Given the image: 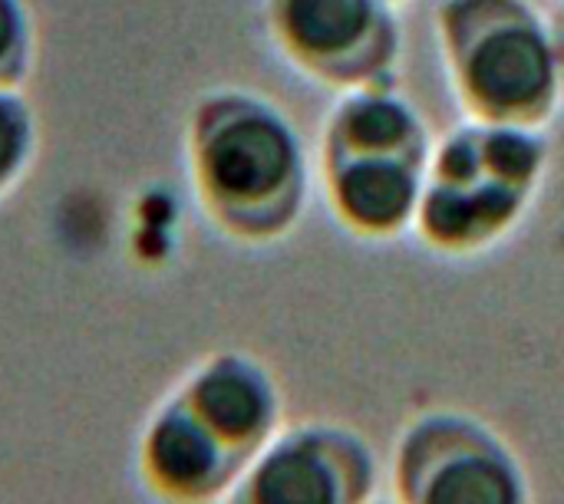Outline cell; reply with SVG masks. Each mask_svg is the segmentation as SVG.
Returning <instances> with one entry per match:
<instances>
[{
	"instance_id": "1",
	"label": "cell",
	"mask_w": 564,
	"mask_h": 504,
	"mask_svg": "<svg viewBox=\"0 0 564 504\" xmlns=\"http://www.w3.org/2000/svg\"><path fill=\"white\" fill-rule=\"evenodd\" d=\"M185 168L205 218L235 241L281 238L304 205V149L258 92L212 89L185 122Z\"/></svg>"
},
{
	"instance_id": "2",
	"label": "cell",
	"mask_w": 564,
	"mask_h": 504,
	"mask_svg": "<svg viewBox=\"0 0 564 504\" xmlns=\"http://www.w3.org/2000/svg\"><path fill=\"white\" fill-rule=\"evenodd\" d=\"M440 26L456 92L482 122L529 125L549 116L562 59L525 0H446Z\"/></svg>"
},
{
	"instance_id": "3",
	"label": "cell",
	"mask_w": 564,
	"mask_h": 504,
	"mask_svg": "<svg viewBox=\"0 0 564 504\" xmlns=\"http://www.w3.org/2000/svg\"><path fill=\"white\" fill-rule=\"evenodd\" d=\"M393 482L397 504H532L516 449L486 423L449 409L403 429Z\"/></svg>"
},
{
	"instance_id": "4",
	"label": "cell",
	"mask_w": 564,
	"mask_h": 504,
	"mask_svg": "<svg viewBox=\"0 0 564 504\" xmlns=\"http://www.w3.org/2000/svg\"><path fill=\"white\" fill-rule=\"evenodd\" d=\"M377 459L364 436L334 423L278 429L238 472L225 504H370Z\"/></svg>"
},
{
	"instance_id": "5",
	"label": "cell",
	"mask_w": 564,
	"mask_h": 504,
	"mask_svg": "<svg viewBox=\"0 0 564 504\" xmlns=\"http://www.w3.org/2000/svg\"><path fill=\"white\" fill-rule=\"evenodd\" d=\"M268 26L294 66L330 83L364 79L397 50L383 0H268Z\"/></svg>"
},
{
	"instance_id": "6",
	"label": "cell",
	"mask_w": 564,
	"mask_h": 504,
	"mask_svg": "<svg viewBox=\"0 0 564 504\" xmlns=\"http://www.w3.org/2000/svg\"><path fill=\"white\" fill-rule=\"evenodd\" d=\"M135 465L162 502L208 504L225 502L245 459L172 393L149 413L135 442Z\"/></svg>"
},
{
	"instance_id": "7",
	"label": "cell",
	"mask_w": 564,
	"mask_h": 504,
	"mask_svg": "<svg viewBox=\"0 0 564 504\" xmlns=\"http://www.w3.org/2000/svg\"><path fill=\"white\" fill-rule=\"evenodd\" d=\"M175 393L245 462L281 429L278 383L248 353L225 350L198 360Z\"/></svg>"
},
{
	"instance_id": "8",
	"label": "cell",
	"mask_w": 564,
	"mask_h": 504,
	"mask_svg": "<svg viewBox=\"0 0 564 504\" xmlns=\"http://www.w3.org/2000/svg\"><path fill=\"white\" fill-rule=\"evenodd\" d=\"M334 211L360 234H397L416 221L420 165L390 155H357L327 165Z\"/></svg>"
},
{
	"instance_id": "9",
	"label": "cell",
	"mask_w": 564,
	"mask_h": 504,
	"mask_svg": "<svg viewBox=\"0 0 564 504\" xmlns=\"http://www.w3.org/2000/svg\"><path fill=\"white\" fill-rule=\"evenodd\" d=\"M529 191L509 182L479 175L430 185L416 208L423 238L443 251H476L516 224Z\"/></svg>"
},
{
	"instance_id": "10",
	"label": "cell",
	"mask_w": 564,
	"mask_h": 504,
	"mask_svg": "<svg viewBox=\"0 0 564 504\" xmlns=\"http://www.w3.org/2000/svg\"><path fill=\"white\" fill-rule=\"evenodd\" d=\"M357 155H390L423 165L426 132L410 102L390 92H354L330 119L324 162H344Z\"/></svg>"
},
{
	"instance_id": "11",
	"label": "cell",
	"mask_w": 564,
	"mask_h": 504,
	"mask_svg": "<svg viewBox=\"0 0 564 504\" xmlns=\"http://www.w3.org/2000/svg\"><path fill=\"white\" fill-rule=\"evenodd\" d=\"M40 149V122L23 89H0V198L30 172Z\"/></svg>"
},
{
	"instance_id": "12",
	"label": "cell",
	"mask_w": 564,
	"mask_h": 504,
	"mask_svg": "<svg viewBox=\"0 0 564 504\" xmlns=\"http://www.w3.org/2000/svg\"><path fill=\"white\" fill-rule=\"evenodd\" d=\"M36 66V23L26 0H0V89H23Z\"/></svg>"
},
{
	"instance_id": "13",
	"label": "cell",
	"mask_w": 564,
	"mask_h": 504,
	"mask_svg": "<svg viewBox=\"0 0 564 504\" xmlns=\"http://www.w3.org/2000/svg\"><path fill=\"white\" fill-rule=\"evenodd\" d=\"M370 504H397V502H377V498H373V502H370Z\"/></svg>"
}]
</instances>
